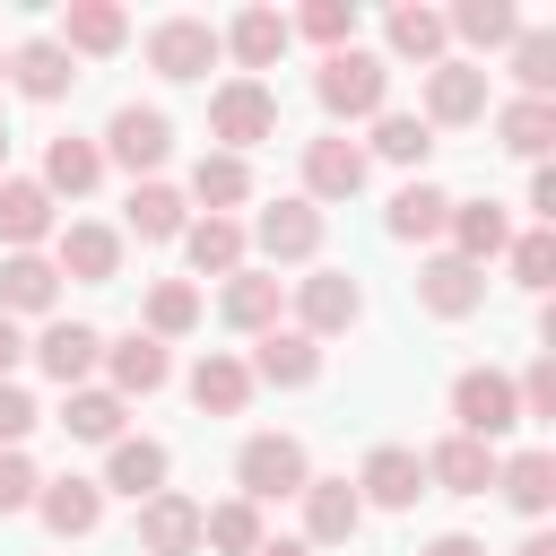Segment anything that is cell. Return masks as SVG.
I'll list each match as a JSON object with an SVG mask.
<instances>
[{
  "instance_id": "cell-1",
  "label": "cell",
  "mask_w": 556,
  "mask_h": 556,
  "mask_svg": "<svg viewBox=\"0 0 556 556\" xmlns=\"http://www.w3.org/2000/svg\"><path fill=\"white\" fill-rule=\"evenodd\" d=\"M313 96H321V113L330 122H374V113H391V70H382V52H321V70H313Z\"/></svg>"
},
{
  "instance_id": "cell-2",
  "label": "cell",
  "mask_w": 556,
  "mask_h": 556,
  "mask_svg": "<svg viewBox=\"0 0 556 556\" xmlns=\"http://www.w3.org/2000/svg\"><path fill=\"white\" fill-rule=\"evenodd\" d=\"M452 417H460V434L469 443H504L513 426H521V391H513V374H495V365H469L460 382H452Z\"/></svg>"
},
{
  "instance_id": "cell-3",
  "label": "cell",
  "mask_w": 556,
  "mask_h": 556,
  "mask_svg": "<svg viewBox=\"0 0 556 556\" xmlns=\"http://www.w3.org/2000/svg\"><path fill=\"white\" fill-rule=\"evenodd\" d=\"M304 478H313V460H304V443H295V434H252V443L235 452V486H243V504L304 495Z\"/></svg>"
},
{
  "instance_id": "cell-4",
  "label": "cell",
  "mask_w": 556,
  "mask_h": 556,
  "mask_svg": "<svg viewBox=\"0 0 556 556\" xmlns=\"http://www.w3.org/2000/svg\"><path fill=\"white\" fill-rule=\"evenodd\" d=\"M208 139H226V156L278 139V96H269L261 78H226V87L208 96Z\"/></svg>"
},
{
  "instance_id": "cell-5",
  "label": "cell",
  "mask_w": 556,
  "mask_h": 556,
  "mask_svg": "<svg viewBox=\"0 0 556 556\" xmlns=\"http://www.w3.org/2000/svg\"><path fill=\"white\" fill-rule=\"evenodd\" d=\"M486 113V70L478 61H434L426 70V130H460V122H478Z\"/></svg>"
},
{
  "instance_id": "cell-6",
  "label": "cell",
  "mask_w": 556,
  "mask_h": 556,
  "mask_svg": "<svg viewBox=\"0 0 556 556\" xmlns=\"http://www.w3.org/2000/svg\"><path fill=\"white\" fill-rule=\"evenodd\" d=\"M365 313V295H356V278L348 269H313V278H295V330L321 348L330 330H348Z\"/></svg>"
},
{
  "instance_id": "cell-7",
  "label": "cell",
  "mask_w": 556,
  "mask_h": 556,
  "mask_svg": "<svg viewBox=\"0 0 556 556\" xmlns=\"http://www.w3.org/2000/svg\"><path fill=\"white\" fill-rule=\"evenodd\" d=\"M217 52H226V43H217L208 17H165V26H148V70H156V78H200Z\"/></svg>"
},
{
  "instance_id": "cell-8",
  "label": "cell",
  "mask_w": 556,
  "mask_h": 556,
  "mask_svg": "<svg viewBox=\"0 0 556 556\" xmlns=\"http://www.w3.org/2000/svg\"><path fill=\"white\" fill-rule=\"evenodd\" d=\"M165 148H174V122H165L156 104H122V113L104 122V156H113V165H130V174H156V165H165Z\"/></svg>"
},
{
  "instance_id": "cell-9",
  "label": "cell",
  "mask_w": 556,
  "mask_h": 556,
  "mask_svg": "<svg viewBox=\"0 0 556 556\" xmlns=\"http://www.w3.org/2000/svg\"><path fill=\"white\" fill-rule=\"evenodd\" d=\"M417 304H426L434 321H469V313L486 304V269H469V261L434 252V261L417 269Z\"/></svg>"
},
{
  "instance_id": "cell-10",
  "label": "cell",
  "mask_w": 556,
  "mask_h": 556,
  "mask_svg": "<svg viewBox=\"0 0 556 556\" xmlns=\"http://www.w3.org/2000/svg\"><path fill=\"white\" fill-rule=\"evenodd\" d=\"M356 495H365V504H382V513H408V504L426 495V460H417L408 443H382V452H365Z\"/></svg>"
},
{
  "instance_id": "cell-11",
  "label": "cell",
  "mask_w": 556,
  "mask_h": 556,
  "mask_svg": "<svg viewBox=\"0 0 556 556\" xmlns=\"http://www.w3.org/2000/svg\"><path fill=\"white\" fill-rule=\"evenodd\" d=\"M365 191V148L356 139H304V200H356Z\"/></svg>"
},
{
  "instance_id": "cell-12",
  "label": "cell",
  "mask_w": 556,
  "mask_h": 556,
  "mask_svg": "<svg viewBox=\"0 0 556 556\" xmlns=\"http://www.w3.org/2000/svg\"><path fill=\"white\" fill-rule=\"evenodd\" d=\"M356 521H365V495L348 478H304V539L313 547H348Z\"/></svg>"
},
{
  "instance_id": "cell-13",
  "label": "cell",
  "mask_w": 556,
  "mask_h": 556,
  "mask_svg": "<svg viewBox=\"0 0 556 556\" xmlns=\"http://www.w3.org/2000/svg\"><path fill=\"white\" fill-rule=\"evenodd\" d=\"M252 235H261L269 261H313V252H321V208H313V200H269V208L252 217Z\"/></svg>"
},
{
  "instance_id": "cell-14",
  "label": "cell",
  "mask_w": 556,
  "mask_h": 556,
  "mask_svg": "<svg viewBox=\"0 0 556 556\" xmlns=\"http://www.w3.org/2000/svg\"><path fill=\"white\" fill-rule=\"evenodd\" d=\"M443 235H452V261H469V269H486L504 243H513V217L495 208V200H452V217H443Z\"/></svg>"
},
{
  "instance_id": "cell-15",
  "label": "cell",
  "mask_w": 556,
  "mask_h": 556,
  "mask_svg": "<svg viewBox=\"0 0 556 556\" xmlns=\"http://www.w3.org/2000/svg\"><path fill=\"white\" fill-rule=\"evenodd\" d=\"M35 365H43L61 391H78V382L104 365V330H87V321H52V330L35 339Z\"/></svg>"
},
{
  "instance_id": "cell-16",
  "label": "cell",
  "mask_w": 556,
  "mask_h": 556,
  "mask_svg": "<svg viewBox=\"0 0 556 556\" xmlns=\"http://www.w3.org/2000/svg\"><path fill=\"white\" fill-rule=\"evenodd\" d=\"M35 513H43L52 539H87V530L104 521V486H96V478H43V486H35Z\"/></svg>"
},
{
  "instance_id": "cell-17",
  "label": "cell",
  "mask_w": 556,
  "mask_h": 556,
  "mask_svg": "<svg viewBox=\"0 0 556 556\" xmlns=\"http://www.w3.org/2000/svg\"><path fill=\"white\" fill-rule=\"evenodd\" d=\"M61 278H78V287H113V269H122V235L113 226H61V261H52Z\"/></svg>"
},
{
  "instance_id": "cell-18",
  "label": "cell",
  "mask_w": 556,
  "mask_h": 556,
  "mask_svg": "<svg viewBox=\"0 0 556 556\" xmlns=\"http://www.w3.org/2000/svg\"><path fill=\"white\" fill-rule=\"evenodd\" d=\"M104 365H113V400H148V391H165V374H174V356H165V339H148V330H130V339H104Z\"/></svg>"
},
{
  "instance_id": "cell-19",
  "label": "cell",
  "mask_w": 556,
  "mask_h": 556,
  "mask_svg": "<svg viewBox=\"0 0 556 556\" xmlns=\"http://www.w3.org/2000/svg\"><path fill=\"white\" fill-rule=\"evenodd\" d=\"M139 547H148V556H191V547H200V504L174 495V486L148 495V504H139Z\"/></svg>"
},
{
  "instance_id": "cell-20",
  "label": "cell",
  "mask_w": 556,
  "mask_h": 556,
  "mask_svg": "<svg viewBox=\"0 0 556 556\" xmlns=\"http://www.w3.org/2000/svg\"><path fill=\"white\" fill-rule=\"evenodd\" d=\"M52 235V191L26 182V174H0V243L9 252H35Z\"/></svg>"
},
{
  "instance_id": "cell-21",
  "label": "cell",
  "mask_w": 556,
  "mask_h": 556,
  "mask_svg": "<svg viewBox=\"0 0 556 556\" xmlns=\"http://www.w3.org/2000/svg\"><path fill=\"white\" fill-rule=\"evenodd\" d=\"M243 400H252V365L226 356V348H208V356L191 365V408H208V417H243Z\"/></svg>"
},
{
  "instance_id": "cell-22",
  "label": "cell",
  "mask_w": 556,
  "mask_h": 556,
  "mask_svg": "<svg viewBox=\"0 0 556 556\" xmlns=\"http://www.w3.org/2000/svg\"><path fill=\"white\" fill-rule=\"evenodd\" d=\"M165 443H148V434H122L113 443V460H104V486L113 495H130V504H148V495H165Z\"/></svg>"
},
{
  "instance_id": "cell-23",
  "label": "cell",
  "mask_w": 556,
  "mask_h": 556,
  "mask_svg": "<svg viewBox=\"0 0 556 556\" xmlns=\"http://www.w3.org/2000/svg\"><path fill=\"white\" fill-rule=\"evenodd\" d=\"M426 478H434L443 495H486V486H495V452L469 443V434H443V443L426 452Z\"/></svg>"
},
{
  "instance_id": "cell-24",
  "label": "cell",
  "mask_w": 556,
  "mask_h": 556,
  "mask_svg": "<svg viewBox=\"0 0 556 556\" xmlns=\"http://www.w3.org/2000/svg\"><path fill=\"white\" fill-rule=\"evenodd\" d=\"M52 295H61V269L43 261V252H9L0 261V313L17 321V313H52Z\"/></svg>"
},
{
  "instance_id": "cell-25",
  "label": "cell",
  "mask_w": 556,
  "mask_h": 556,
  "mask_svg": "<svg viewBox=\"0 0 556 556\" xmlns=\"http://www.w3.org/2000/svg\"><path fill=\"white\" fill-rule=\"evenodd\" d=\"M321 374V348L304 330H261V356H252V382H278V391H304Z\"/></svg>"
},
{
  "instance_id": "cell-26",
  "label": "cell",
  "mask_w": 556,
  "mask_h": 556,
  "mask_svg": "<svg viewBox=\"0 0 556 556\" xmlns=\"http://www.w3.org/2000/svg\"><path fill=\"white\" fill-rule=\"evenodd\" d=\"M495 486H504V504L513 513H547L556 504V452H513V460H495Z\"/></svg>"
},
{
  "instance_id": "cell-27",
  "label": "cell",
  "mask_w": 556,
  "mask_h": 556,
  "mask_svg": "<svg viewBox=\"0 0 556 556\" xmlns=\"http://www.w3.org/2000/svg\"><path fill=\"white\" fill-rule=\"evenodd\" d=\"M217 43L243 61V78H252V70H278V52H287V17H278V9H243Z\"/></svg>"
},
{
  "instance_id": "cell-28",
  "label": "cell",
  "mask_w": 556,
  "mask_h": 556,
  "mask_svg": "<svg viewBox=\"0 0 556 556\" xmlns=\"http://www.w3.org/2000/svg\"><path fill=\"white\" fill-rule=\"evenodd\" d=\"M96 182H104V148L78 139V130H61V139L43 148V191H70V200H78V191H96Z\"/></svg>"
},
{
  "instance_id": "cell-29",
  "label": "cell",
  "mask_w": 556,
  "mask_h": 556,
  "mask_svg": "<svg viewBox=\"0 0 556 556\" xmlns=\"http://www.w3.org/2000/svg\"><path fill=\"white\" fill-rule=\"evenodd\" d=\"M182 252H191L200 278H235V269H243V226H235V217H191V226H182Z\"/></svg>"
},
{
  "instance_id": "cell-30",
  "label": "cell",
  "mask_w": 556,
  "mask_h": 556,
  "mask_svg": "<svg viewBox=\"0 0 556 556\" xmlns=\"http://www.w3.org/2000/svg\"><path fill=\"white\" fill-rule=\"evenodd\" d=\"M122 35H130V17L113 0H70V17H61V52H122Z\"/></svg>"
},
{
  "instance_id": "cell-31",
  "label": "cell",
  "mask_w": 556,
  "mask_h": 556,
  "mask_svg": "<svg viewBox=\"0 0 556 556\" xmlns=\"http://www.w3.org/2000/svg\"><path fill=\"white\" fill-rule=\"evenodd\" d=\"M9 78H17V87H26L35 104H52V96H61V87H70L78 70H70V52H61L52 35H35V43H17V52H9Z\"/></svg>"
},
{
  "instance_id": "cell-32",
  "label": "cell",
  "mask_w": 556,
  "mask_h": 556,
  "mask_svg": "<svg viewBox=\"0 0 556 556\" xmlns=\"http://www.w3.org/2000/svg\"><path fill=\"white\" fill-rule=\"evenodd\" d=\"M191 200H200L208 217L243 208V200H252V165H243V156H226V148H217V156H200V165H191Z\"/></svg>"
},
{
  "instance_id": "cell-33",
  "label": "cell",
  "mask_w": 556,
  "mask_h": 556,
  "mask_svg": "<svg viewBox=\"0 0 556 556\" xmlns=\"http://www.w3.org/2000/svg\"><path fill=\"white\" fill-rule=\"evenodd\" d=\"M382 35H391V52H400V61H426V70H434V61H443V43H452L443 9H417V0H408V9H391V26H382Z\"/></svg>"
},
{
  "instance_id": "cell-34",
  "label": "cell",
  "mask_w": 556,
  "mask_h": 556,
  "mask_svg": "<svg viewBox=\"0 0 556 556\" xmlns=\"http://www.w3.org/2000/svg\"><path fill=\"white\" fill-rule=\"evenodd\" d=\"M217 313H226L235 330H278V278L235 269V278H226V295H217Z\"/></svg>"
},
{
  "instance_id": "cell-35",
  "label": "cell",
  "mask_w": 556,
  "mask_h": 556,
  "mask_svg": "<svg viewBox=\"0 0 556 556\" xmlns=\"http://www.w3.org/2000/svg\"><path fill=\"white\" fill-rule=\"evenodd\" d=\"M61 426H70L78 443H122V400L96 391V382H78V391L61 400Z\"/></svg>"
},
{
  "instance_id": "cell-36",
  "label": "cell",
  "mask_w": 556,
  "mask_h": 556,
  "mask_svg": "<svg viewBox=\"0 0 556 556\" xmlns=\"http://www.w3.org/2000/svg\"><path fill=\"white\" fill-rule=\"evenodd\" d=\"M513 78H521V96L556 104V35H547V26H521V35H513Z\"/></svg>"
},
{
  "instance_id": "cell-37",
  "label": "cell",
  "mask_w": 556,
  "mask_h": 556,
  "mask_svg": "<svg viewBox=\"0 0 556 556\" xmlns=\"http://www.w3.org/2000/svg\"><path fill=\"white\" fill-rule=\"evenodd\" d=\"M495 130H504V148H513V156H547V139H556V104L513 96V104L495 113Z\"/></svg>"
},
{
  "instance_id": "cell-38",
  "label": "cell",
  "mask_w": 556,
  "mask_h": 556,
  "mask_svg": "<svg viewBox=\"0 0 556 556\" xmlns=\"http://www.w3.org/2000/svg\"><path fill=\"white\" fill-rule=\"evenodd\" d=\"M191 217H182V191L174 182H139L130 191V235H148V243H174Z\"/></svg>"
},
{
  "instance_id": "cell-39",
  "label": "cell",
  "mask_w": 556,
  "mask_h": 556,
  "mask_svg": "<svg viewBox=\"0 0 556 556\" xmlns=\"http://www.w3.org/2000/svg\"><path fill=\"white\" fill-rule=\"evenodd\" d=\"M443 217H452V191H434V182H408V191L391 200V235H400V243L443 235Z\"/></svg>"
},
{
  "instance_id": "cell-40",
  "label": "cell",
  "mask_w": 556,
  "mask_h": 556,
  "mask_svg": "<svg viewBox=\"0 0 556 556\" xmlns=\"http://www.w3.org/2000/svg\"><path fill=\"white\" fill-rule=\"evenodd\" d=\"M200 547H217V556H252L261 547V504H217V513H200Z\"/></svg>"
},
{
  "instance_id": "cell-41",
  "label": "cell",
  "mask_w": 556,
  "mask_h": 556,
  "mask_svg": "<svg viewBox=\"0 0 556 556\" xmlns=\"http://www.w3.org/2000/svg\"><path fill=\"white\" fill-rule=\"evenodd\" d=\"M443 26H452V35H460V43H486V52H495V43H513V35H521V17H513V0H460V9H452V17H443Z\"/></svg>"
},
{
  "instance_id": "cell-42",
  "label": "cell",
  "mask_w": 556,
  "mask_h": 556,
  "mask_svg": "<svg viewBox=\"0 0 556 556\" xmlns=\"http://www.w3.org/2000/svg\"><path fill=\"white\" fill-rule=\"evenodd\" d=\"M200 321V287L191 278H156L148 287V339H182Z\"/></svg>"
},
{
  "instance_id": "cell-43",
  "label": "cell",
  "mask_w": 556,
  "mask_h": 556,
  "mask_svg": "<svg viewBox=\"0 0 556 556\" xmlns=\"http://www.w3.org/2000/svg\"><path fill=\"white\" fill-rule=\"evenodd\" d=\"M426 148H434V130H426L417 113H374V156H391V165H426Z\"/></svg>"
},
{
  "instance_id": "cell-44",
  "label": "cell",
  "mask_w": 556,
  "mask_h": 556,
  "mask_svg": "<svg viewBox=\"0 0 556 556\" xmlns=\"http://www.w3.org/2000/svg\"><path fill=\"white\" fill-rule=\"evenodd\" d=\"M287 35H313L321 52H348V43H356V0H313Z\"/></svg>"
},
{
  "instance_id": "cell-45",
  "label": "cell",
  "mask_w": 556,
  "mask_h": 556,
  "mask_svg": "<svg viewBox=\"0 0 556 556\" xmlns=\"http://www.w3.org/2000/svg\"><path fill=\"white\" fill-rule=\"evenodd\" d=\"M504 252H513V287H530V295H539V287L556 278V235H547V226H530V235H513Z\"/></svg>"
},
{
  "instance_id": "cell-46",
  "label": "cell",
  "mask_w": 556,
  "mask_h": 556,
  "mask_svg": "<svg viewBox=\"0 0 556 556\" xmlns=\"http://www.w3.org/2000/svg\"><path fill=\"white\" fill-rule=\"evenodd\" d=\"M35 417H43V408H35L17 382H0V452H17V443L35 434Z\"/></svg>"
},
{
  "instance_id": "cell-47",
  "label": "cell",
  "mask_w": 556,
  "mask_h": 556,
  "mask_svg": "<svg viewBox=\"0 0 556 556\" xmlns=\"http://www.w3.org/2000/svg\"><path fill=\"white\" fill-rule=\"evenodd\" d=\"M35 486H43V478H35V460H26V452H0V513H26V504H35Z\"/></svg>"
},
{
  "instance_id": "cell-48",
  "label": "cell",
  "mask_w": 556,
  "mask_h": 556,
  "mask_svg": "<svg viewBox=\"0 0 556 556\" xmlns=\"http://www.w3.org/2000/svg\"><path fill=\"white\" fill-rule=\"evenodd\" d=\"M513 391H521V417H556V356H539Z\"/></svg>"
},
{
  "instance_id": "cell-49",
  "label": "cell",
  "mask_w": 556,
  "mask_h": 556,
  "mask_svg": "<svg viewBox=\"0 0 556 556\" xmlns=\"http://www.w3.org/2000/svg\"><path fill=\"white\" fill-rule=\"evenodd\" d=\"M530 208H539V217H556V174H547V165L530 174Z\"/></svg>"
},
{
  "instance_id": "cell-50",
  "label": "cell",
  "mask_w": 556,
  "mask_h": 556,
  "mask_svg": "<svg viewBox=\"0 0 556 556\" xmlns=\"http://www.w3.org/2000/svg\"><path fill=\"white\" fill-rule=\"evenodd\" d=\"M426 556H486V547H478V539H469V530H443V539H434V547H426Z\"/></svg>"
},
{
  "instance_id": "cell-51",
  "label": "cell",
  "mask_w": 556,
  "mask_h": 556,
  "mask_svg": "<svg viewBox=\"0 0 556 556\" xmlns=\"http://www.w3.org/2000/svg\"><path fill=\"white\" fill-rule=\"evenodd\" d=\"M17 356H26V339H17V321L0 313V382H9V365H17Z\"/></svg>"
},
{
  "instance_id": "cell-52",
  "label": "cell",
  "mask_w": 556,
  "mask_h": 556,
  "mask_svg": "<svg viewBox=\"0 0 556 556\" xmlns=\"http://www.w3.org/2000/svg\"><path fill=\"white\" fill-rule=\"evenodd\" d=\"M513 556H556V539H547V530H530V539H521Z\"/></svg>"
},
{
  "instance_id": "cell-53",
  "label": "cell",
  "mask_w": 556,
  "mask_h": 556,
  "mask_svg": "<svg viewBox=\"0 0 556 556\" xmlns=\"http://www.w3.org/2000/svg\"><path fill=\"white\" fill-rule=\"evenodd\" d=\"M252 556H313V547H295V539H261Z\"/></svg>"
},
{
  "instance_id": "cell-54",
  "label": "cell",
  "mask_w": 556,
  "mask_h": 556,
  "mask_svg": "<svg viewBox=\"0 0 556 556\" xmlns=\"http://www.w3.org/2000/svg\"><path fill=\"white\" fill-rule=\"evenodd\" d=\"M0 165H9V130H0Z\"/></svg>"
},
{
  "instance_id": "cell-55",
  "label": "cell",
  "mask_w": 556,
  "mask_h": 556,
  "mask_svg": "<svg viewBox=\"0 0 556 556\" xmlns=\"http://www.w3.org/2000/svg\"><path fill=\"white\" fill-rule=\"evenodd\" d=\"M0 78H9V52H0Z\"/></svg>"
}]
</instances>
